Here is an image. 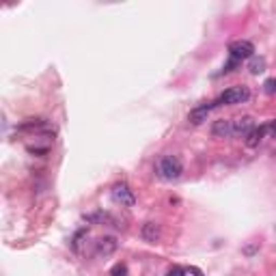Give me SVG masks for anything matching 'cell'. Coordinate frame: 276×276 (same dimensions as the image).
Here are the masks:
<instances>
[{"label": "cell", "instance_id": "cell-17", "mask_svg": "<svg viewBox=\"0 0 276 276\" xmlns=\"http://www.w3.org/2000/svg\"><path fill=\"white\" fill-rule=\"evenodd\" d=\"M268 130H272V132H274V134H276V121H274V123H272V125H268Z\"/></svg>", "mask_w": 276, "mask_h": 276}, {"label": "cell", "instance_id": "cell-15", "mask_svg": "<svg viewBox=\"0 0 276 276\" xmlns=\"http://www.w3.org/2000/svg\"><path fill=\"white\" fill-rule=\"evenodd\" d=\"M167 276H186V270L179 268V265H173V268L167 272Z\"/></svg>", "mask_w": 276, "mask_h": 276}, {"label": "cell", "instance_id": "cell-12", "mask_svg": "<svg viewBox=\"0 0 276 276\" xmlns=\"http://www.w3.org/2000/svg\"><path fill=\"white\" fill-rule=\"evenodd\" d=\"M108 276H127V265H125V263L113 265V270L108 272Z\"/></svg>", "mask_w": 276, "mask_h": 276}, {"label": "cell", "instance_id": "cell-14", "mask_svg": "<svg viewBox=\"0 0 276 276\" xmlns=\"http://www.w3.org/2000/svg\"><path fill=\"white\" fill-rule=\"evenodd\" d=\"M240 65H242V63H240V61H235V59H229V63H227V65H225L223 73H229V71H233L235 67H240Z\"/></svg>", "mask_w": 276, "mask_h": 276}, {"label": "cell", "instance_id": "cell-2", "mask_svg": "<svg viewBox=\"0 0 276 276\" xmlns=\"http://www.w3.org/2000/svg\"><path fill=\"white\" fill-rule=\"evenodd\" d=\"M248 97H251V91L246 87H231V89H227L214 104L216 106H235V104H244Z\"/></svg>", "mask_w": 276, "mask_h": 276}, {"label": "cell", "instance_id": "cell-6", "mask_svg": "<svg viewBox=\"0 0 276 276\" xmlns=\"http://www.w3.org/2000/svg\"><path fill=\"white\" fill-rule=\"evenodd\" d=\"M255 130L253 117H240L233 121V136H248Z\"/></svg>", "mask_w": 276, "mask_h": 276}, {"label": "cell", "instance_id": "cell-4", "mask_svg": "<svg viewBox=\"0 0 276 276\" xmlns=\"http://www.w3.org/2000/svg\"><path fill=\"white\" fill-rule=\"evenodd\" d=\"M113 199L117 203H121L123 207H134L136 205V197H134V190L127 186V183H117L113 188Z\"/></svg>", "mask_w": 276, "mask_h": 276}, {"label": "cell", "instance_id": "cell-16", "mask_svg": "<svg viewBox=\"0 0 276 276\" xmlns=\"http://www.w3.org/2000/svg\"><path fill=\"white\" fill-rule=\"evenodd\" d=\"M190 274H195V276H203V272H201L199 268H190Z\"/></svg>", "mask_w": 276, "mask_h": 276}, {"label": "cell", "instance_id": "cell-8", "mask_svg": "<svg viewBox=\"0 0 276 276\" xmlns=\"http://www.w3.org/2000/svg\"><path fill=\"white\" fill-rule=\"evenodd\" d=\"M211 108H216L214 102H211V104H203V106H197L195 110H190V115H188L190 123L201 125L203 121H207V115H209V110H211Z\"/></svg>", "mask_w": 276, "mask_h": 276}, {"label": "cell", "instance_id": "cell-7", "mask_svg": "<svg viewBox=\"0 0 276 276\" xmlns=\"http://www.w3.org/2000/svg\"><path fill=\"white\" fill-rule=\"evenodd\" d=\"M117 240L115 237H110V235H106V237H99V240L95 242V253L99 255V257H108V255H113L115 251H117Z\"/></svg>", "mask_w": 276, "mask_h": 276}, {"label": "cell", "instance_id": "cell-5", "mask_svg": "<svg viewBox=\"0 0 276 276\" xmlns=\"http://www.w3.org/2000/svg\"><path fill=\"white\" fill-rule=\"evenodd\" d=\"M233 134V121H227V119H218L211 125V136L214 138H229Z\"/></svg>", "mask_w": 276, "mask_h": 276}, {"label": "cell", "instance_id": "cell-3", "mask_svg": "<svg viewBox=\"0 0 276 276\" xmlns=\"http://www.w3.org/2000/svg\"><path fill=\"white\" fill-rule=\"evenodd\" d=\"M229 54H231V59L242 63L244 59H253L255 57V45L248 39H237V41L229 43Z\"/></svg>", "mask_w": 276, "mask_h": 276}, {"label": "cell", "instance_id": "cell-10", "mask_svg": "<svg viewBox=\"0 0 276 276\" xmlns=\"http://www.w3.org/2000/svg\"><path fill=\"white\" fill-rule=\"evenodd\" d=\"M265 132H268V125H261L259 130H257V127H255V130H253L251 134H248V138H246V145H248V147H257V145L261 143V138L265 136Z\"/></svg>", "mask_w": 276, "mask_h": 276}, {"label": "cell", "instance_id": "cell-11", "mask_svg": "<svg viewBox=\"0 0 276 276\" xmlns=\"http://www.w3.org/2000/svg\"><path fill=\"white\" fill-rule=\"evenodd\" d=\"M261 71H265V61L263 59H255L253 57V61H251V73H261Z\"/></svg>", "mask_w": 276, "mask_h": 276}, {"label": "cell", "instance_id": "cell-9", "mask_svg": "<svg viewBox=\"0 0 276 276\" xmlns=\"http://www.w3.org/2000/svg\"><path fill=\"white\" fill-rule=\"evenodd\" d=\"M141 235H143V240H145V242L155 244V242L160 240V235H162L160 225H158V223H145L143 229H141Z\"/></svg>", "mask_w": 276, "mask_h": 276}, {"label": "cell", "instance_id": "cell-13", "mask_svg": "<svg viewBox=\"0 0 276 276\" xmlns=\"http://www.w3.org/2000/svg\"><path fill=\"white\" fill-rule=\"evenodd\" d=\"M263 89H265V93H270V95H274V93H276V78H270V80H265V85H263Z\"/></svg>", "mask_w": 276, "mask_h": 276}, {"label": "cell", "instance_id": "cell-1", "mask_svg": "<svg viewBox=\"0 0 276 276\" xmlns=\"http://www.w3.org/2000/svg\"><path fill=\"white\" fill-rule=\"evenodd\" d=\"M155 171H158V175H160L162 179L173 181V179H179L181 177L183 164H181V160L177 158V155H164V158H160Z\"/></svg>", "mask_w": 276, "mask_h": 276}]
</instances>
